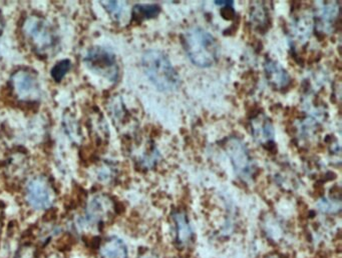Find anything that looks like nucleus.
Masks as SVG:
<instances>
[{
    "instance_id": "f257e3e1",
    "label": "nucleus",
    "mask_w": 342,
    "mask_h": 258,
    "mask_svg": "<svg viewBox=\"0 0 342 258\" xmlns=\"http://www.w3.org/2000/svg\"><path fill=\"white\" fill-rule=\"evenodd\" d=\"M142 64L147 77L160 91L171 92L180 86L179 73L163 51L157 49L146 51Z\"/></svg>"
},
{
    "instance_id": "f03ea898",
    "label": "nucleus",
    "mask_w": 342,
    "mask_h": 258,
    "mask_svg": "<svg viewBox=\"0 0 342 258\" xmlns=\"http://www.w3.org/2000/svg\"><path fill=\"white\" fill-rule=\"evenodd\" d=\"M183 46L190 60L198 67H210L218 59L216 39L202 27H194L183 35Z\"/></svg>"
},
{
    "instance_id": "7ed1b4c3",
    "label": "nucleus",
    "mask_w": 342,
    "mask_h": 258,
    "mask_svg": "<svg viewBox=\"0 0 342 258\" xmlns=\"http://www.w3.org/2000/svg\"><path fill=\"white\" fill-rule=\"evenodd\" d=\"M23 33L32 48L40 54H48L57 44V37L50 24L38 16H29L24 20Z\"/></svg>"
},
{
    "instance_id": "20e7f679",
    "label": "nucleus",
    "mask_w": 342,
    "mask_h": 258,
    "mask_svg": "<svg viewBox=\"0 0 342 258\" xmlns=\"http://www.w3.org/2000/svg\"><path fill=\"white\" fill-rule=\"evenodd\" d=\"M114 211L113 200L106 195H96L88 203L85 217L79 222L81 229H99L112 218Z\"/></svg>"
},
{
    "instance_id": "39448f33",
    "label": "nucleus",
    "mask_w": 342,
    "mask_h": 258,
    "mask_svg": "<svg viewBox=\"0 0 342 258\" xmlns=\"http://www.w3.org/2000/svg\"><path fill=\"white\" fill-rule=\"evenodd\" d=\"M85 63L95 73L115 81L118 77V66L115 55L106 47L95 46L87 52Z\"/></svg>"
},
{
    "instance_id": "423d86ee",
    "label": "nucleus",
    "mask_w": 342,
    "mask_h": 258,
    "mask_svg": "<svg viewBox=\"0 0 342 258\" xmlns=\"http://www.w3.org/2000/svg\"><path fill=\"white\" fill-rule=\"evenodd\" d=\"M54 197L55 194L51 184L42 176L31 179L26 185V201L35 210H45L51 207Z\"/></svg>"
},
{
    "instance_id": "0eeeda50",
    "label": "nucleus",
    "mask_w": 342,
    "mask_h": 258,
    "mask_svg": "<svg viewBox=\"0 0 342 258\" xmlns=\"http://www.w3.org/2000/svg\"><path fill=\"white\" fill-rule=\"evenodd\" d=\"M226 150L237 175L243 180L250 179L254 172V165L246 145L238 138H231L227 141Z\"/></svg>"
},
{
    "instance_id": "6e6552de",
    "label": "nucleus",
    "mask_w": 342,
    "mask_h": 258,
    "mask_svg": "<svg viewBox=\"0 0 342 258\" xmlns=\"http://www.w3.org/2000/svg\"><path fill=\"white\" fill-rule=\"evenodd\" d=\"M11 84L17 97L25 101L37 100L40 87L37 76L28 69H19L11 77Z\"/></svg>"
},
{
    "instance_id": "1a4fd4ad",
    "label": "nucleus",
    "mask_w": 342,
    "mask_h": 258,
    "mask_svg": "<svg viewBox=\"0 0 342 258\" xmlns=\"http://www.w3.org/2000/svg\"><path fill=\"white\" fill-rule=\"evenodd\" d=\"M251 128L254 139L264 146H269L274 139V129L270 119L264 115L259 114L251 121Z\"/></svg>"
},
{
    "instance_id": "9d476101",
    "label": "nucleus",
    "mask_w": 342,
    "mask_h": 258,
    "mask_svg": "<svg viewBox=\"0 0 342 258\" xmlns=\"http://www.w3.org/2000/svg\"><path fill=\"white\" fill-rule=\"evenodd\" d=\"M265 73L269 84L276 89H284L290 84L289 73L278 62L269 59L265 63Z\"/></svg>"
},
{
    "instance_id": "9b49d317",
    "label": "nucleus",
    "mask_w": 342,
    "mask_h": 258,
    "mask_svg": "<svg viewBox=\"0 0 342 258\" xmlns=\"http://www.w3.org/2000/svg\"><path fill=\"white\" fill-rule=\"evenodd\" d=\"M173 219L175 223L177 243L181 247L189 245L193 240V230L187 214L182 210L176 211L173 215Z\"/></svg>"
},
{
    "instance_id": "f8f14e48",
    "label": "nucleus",
    "mask_w": 342,
    "mask_h": 258,
    "mask_svg": "<svg viewBox=\"0 0 342 258\" xmlns=\"http://www.w3.org/2000/svg\"><path fill=\"white\" fill-rule=\"evenodd\" d=\"M100 255L101 258H127V248L121 239L112 236L102 243Z\"/></svg>"
},
{
    "instance_id": "ddd939ff",
    "label": "nucleus",
    "mask_w": 342,
    "mask_h": 258,
    "mask_svg": "<svg viewBox=\"0 0 342 258\" xmlns=\"http://www.w3.org/2000/svg\"><path fill=\"white\" fill-rule=\"evenodd\" d=\"M161 13V7L158 4H136L132 8L131 18L134 21H144L156 18Z\"/></svg>"
},
{
    "instance_id": "4468645a",
    "label": "nucleus",
    "mask_w": 342,
    "mask_h": 258,
    "mask_svg": "<svg viewBox=\"0 0 342 258\" xmlns=\"http://www.w3.org/2000/svg\"><path fill=\"white\" fill-rule=\"evenodd\" d=\"M250 20L256 29L263 32V29H267L269 26V15L264 4L261 2H255L253 9L250 13Z\"/></svg>"
},
{
    "instance_id": "2eb2a0df",
    "label": "nucleus",
    "mask_w": 342,
    "mask_h": 258,
    "mask_svg": "<svg viewBox=\"0 0 342 258\" xmlns=\"http://www.w3.org/2000/svg\"><path fill=\"white\" fill-rule=\"evenodd\" d=\"M72 67V62L70 59H62L60 61H58L51 69L50 71V74H51V77L53 78V80L55 82H60L64 75L70 71Z\"/></svg>"
},
{
    "instance_id": "dca6fc26",
    "label": "nucleus",
    "mask_w": 342,
    "mask_h": 258,
    "mask_svg": "<svg viewBox=\"0 0 342 258\" xmlns=\"http://www.w3.org/2000/svg\"><path fill=\"white\" fill-rule=\"evenodd\" d=\"M105 9L111 14V16L114 19H119L122 10V4L118 1H103L101 2Z\"/></svg>"
},
{
    "instance_id": "f3484780",
    "label": "nucleus",
    "mask_w": 342,
    "mask_h": 258,
    "mask_svg": "<svg viewBox=\"0 0 342 258\" xmlns=\"http://www.w3.org/2000/svg\"><path fill=\"white\" fill-rule=\"evenodd\" d=\"M233 3L234 1H215L216 5H220L223 7L221 11V15L226 20H232L235 17V10L233 8Z\"/></svg>"
},
{
    "instance_id": "a211bd4d",
    "label": "nucleus",
    "mask_w": 342,
    "mask_h": 258,
    "mask_svg": "<svg viewBox=\"0 0 342 258\" xmlns=\"http://www.w3.org/2000/svg\"><path fill=\"white\" fill-rule=\"evenodd\" d=\"M15 258H37V256L35 250L31 246L26 245L17 251Z\"/></svg>"
},
{
    "instance_id": "6ab92c4d",
    "label": "nucleus",
    "mask_w": 342,
    "mask_h": 258,
    "mask_svg": "<svg viewBox=\"0 0 342 258\" xmlns=\"http://www.w3.org/2000/svg\"><path fill=\"white\" fill-rule=\"evenodd\" d=\"M139 258H158V257L151 251H145L144 253H142V255L139 256Z\"/></svg>"
},
{
    "instance_id": "aec40b11",
    "label": "nucleus",
    "mask_w": 342,
    "mask_h": 258,
    "mask_svg": "<svg viewBox=\"0 0 342 258\" xmlns=\"http://www.w3.org/2000/svg\"><path fill=\"white\" fill-rule=\"evenodd\" d=\"M3 29H4V19H3L1 11H0V35L2 34Z\"/></svg>"
},
{
    "instance_id": "412c9836",
    "label": "nucleus",
    "mask_w": 342,
    "mask_h": 258,
    "mask_svg": "<svg viewBox=\"0 0 342 258\" xmlns=\"http://www.w3.org/2000/svg\"><path fill=\"white\" fill-rule=\"evenodd\" d=\"M1 229H2V221H1V216H0V234H1Z\"/></svg>"
},
{
    "instance_id": "4be33fe9",
    "label": "nucleus",
    "mask_w": 342,
    "mask_h": 258,
    "mask_svg": "<svg viewBox=\"0 0 342 258\" xmlns=\"http://www.w3.org/2000/svg\"><path fill=\"white\" fill-rule=\"evenodd\" d=\"M49 258H59L57 255H51Z\"/></svg>"
},
{
    "instance_id": "5701e85b",
    "label": "nucleus",
    "mask_w": 342,
    "mask_h": 258,
    "mask_svg": "<svg viewBox=\"0 0 342 258\" xmlns=\"http://www.w3.org/2000/svg\"><path fill=\"white\" fill-rule=\"evenodd\" d=\"M272 258H273V257H272ZM276 258H277V257H276Z\"/></svg>"
}]
</instances>
